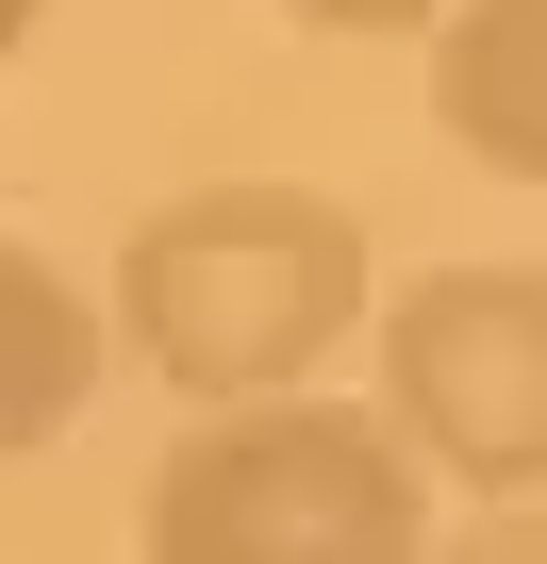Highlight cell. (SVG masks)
Returning <instances> with one entry per match:
<instances>
[{
    "label": "cell",
    "mask_w": 547,
    "mask_h": 564,
    "mask_svg": "<svg viewBox=\"0 0 547 564\" xmlns=\"http://www.w3.org/2000/svg\"><path fill=\"white\" fill-rule=\"evenodd\" d=\"M365 216L316 183H183L117 232L100 349H133L183 415L232 399H316V366L365 333Z\"/></svg>",
    "instance_id": "1"
},
{
    "label": "cell",
    "mask_w": 547,
    "mask_h": 564,
    "mask_svg": "<svg viewBox=\"0 0 547 564\" xmlns=\"http://www.w3.org/2000/svg\"><path fill=\"white\" fill-rule=\"evenodd\" d=\"M133 547L150 564H431V481L365 399H232L166 432Z\"/></svg>",
    "instance_id": "2"
},
{
    "label": "cell",
    "mask_w": 547,
    "mask_h": 564,
    "mask_svg": "<svg viewBox=\"0 0 547 564\" xmlns=\"http://www.w3.org/2000/svg\"><path fill=\"white\" fill-rule=\"evenodd\" d=\"M415 481H481V514L547 498V265H431L382 300V399Z\"/></svg>",
    "instance_id": "3"
},
{
    "label": "cell",
    "mask_w": 547,
    "mask_h": 564,
    "mask_svg": "<svg viewBox=\"0 0 547 564\" xmlns=\"http://www.w3.org/2000/svg\"><path fill=\"white\" fill-rule=\"evenodd\" d=\"M431 133L497 183H547V0H448L431 18Z\"/></svg>",
    "instance_id": "4"
},
{
    "label": "cell",
    "mask_w": 547,
    "mask_h": 564,
    "mask_svg": "<svg viewBox=\"0 0 547 564\" xmlns=\"http://www.w3.org/2000/svg\"><path fill=\"white\" fill-rule=\"evenodd\" d=\"M84 399H100V300H84L51 249L0 232V465L67 448V432H84Z\"/></svg>",
    "instance_id": "5"
},
{
    "label": "cell",
    "mask_w": 547,
    "mask_h": 564,
    "mask_svg": "<svg viewBox=\"0 0 547 564\" xmlns=\"http://www.w3.org/2000/svg\"><path fill=\"white\" fill-rule=\"evenodd\" d=\"M431 564H547V498H514V514H481V531H448Z\"/></svg>",
    "instance_id": "6"
},
{
    "label": "cell",
    "mask_w": 547,
    "mask_h": 564,
    "mask_svg": "<svg viewBox=\"0 0 547 564\" xmlns=\"http://www.w3.org/2000/svg\"><path fill=\"white\" fill-rule=\"evenodd\" d=\"M283 18H299V34H431L448 0H283Z\"/></svg>",
    "instance_id": "7"
},
{
    "label": "cell",
    "mask_w": 547,
    "mask_h": 564,
    "mask_svg": "<svg viewBox=\"0 0 547 564\" xmlns=\"http://www.w3.org/2000/svg\"><path fill=\"white\" fill-rule=\"evenodd\" d=\"M34 18H51V0H0V51H18V34H34Z\"/></svg>",
    "instance_id": "8"
}]
</instances>
